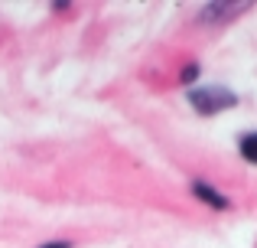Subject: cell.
Here are the masks:
<instances>
[{
    "mask_svg": "<svg viewBox=\"0 0 257 248\" xmlns=\"http://www.w3.org/2000/svg\"><path fill=\"white\" fill-rule=\"evenodd\" d=\"M189 102H192V108L202 111V115H218V111H225V108H234L238 98L228 89H192L189 92Z\"/></svg>",
    "mask_w": 257,
    "mask_h": 248,
    "instance_id": "1",
    "label": "cell"
},
{
    "mask_svg": "<svg viewBox=\"0 0 257 248\" xmlns=\"http://www.w3.org/2000/svg\"><path fill=\"white\" fill-rule=\"evenodd\" d=\"M192 196H195V199H202L205 206H212V209H228V206H231V199H228L225 193L212 190V186L202 183V180H195V183H192Z\"/></svg>",
    "mask_w": 257,
    "mask_h": 248,
    "instance_id": "2",
    "label": "cell"
},
{
    "mask_svg": "<svg viewBox=\"0 0 257 248\" xmlns=\"http://www.w3.org/2000/svg\"><path fill=\"white\" fill-rule=\"evenodd\" d=\"M247 7L251 4H208V7H202V20H225L231 13L247 10Z\"/></svg>",
    "mask_w": 257,
    "mask_h": 248,
    "instance_id": "3",
    "label": "cell"
},
{
    "mask_svg": "<svg viewBox=\"0 0 257 248\" xmlns=\"http://www.w3.org/2000/svg\"><path fill=\"white\" fill-rule=\"evenodd\" d=\"M238 147H241V157H244L247 163H257V131L244 134V137L238 140Z\"/></svg>",
    "mask_w": 257,
    "mask_h": 248,
    "instance_id": "4",
    "label": "cell"
},
{
    "mask_svg": "<svg viewBox=\"0 0 257 248\" xmlns=\"http://www.w3.org/2000/svg\"><path fill=\"white\" fill-rule=\"evenodd\" d=\"M195 75H199V65H195V62H192V65H186V69H182V82H192Z\"/></svg>",
    "mask_w": 257,
    "mask_h": 248,
    "instance_id": "5",
    "label": "cell"
},
{
    "mask_svg": "<svg viewBox=\"0 0 257 248\" xmlns=\"http://www.w3.org/2000/svg\"><path fill=\"white\" fill-rule=\"evenodd\" d=\"M39 248H72L69 242H46V245H39Z\"/></svg>",
    "mask_w": 257,
    "mask_h": 248,
    "instance_id": "6",
    "label": "cell"
}]
</instances>
